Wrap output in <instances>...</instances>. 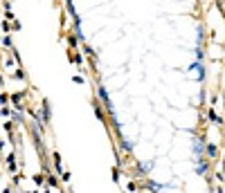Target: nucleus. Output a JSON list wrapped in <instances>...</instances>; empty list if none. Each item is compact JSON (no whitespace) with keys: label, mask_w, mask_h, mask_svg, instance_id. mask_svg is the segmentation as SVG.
<instances>
[{"label":"nucleus","mask_w":225,"mask_h":193,"mask_svg":"<svg viewBox=\"0 0 225 193\" xmlns=\"http://www.w3.org/2000/svg\"><path fill=\"white\" fill-rule=\"evenodd\" d=\"M207 153H209V155L214 157V155H216V146H209V148H207Z\"/></svg>","instance_id":"1"}]
</instances>
